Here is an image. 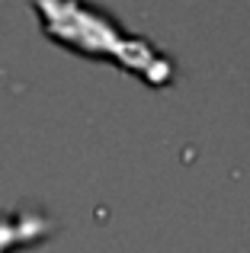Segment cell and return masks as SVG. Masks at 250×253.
Masks as SVG:
<instances>
[{
  "label": "cell",
  "mask_w": 250,
  "mask_h": 253,
  "mask_svg": "<svg viewBox=\"0 0 250 253\" xmlns=\"http://www.w3.org/2000/svg\"><path fill=\"white\" fill-rule=\"evenodd\" d=\"M36 10L48 39L74 48L77 55L113 61L151 86H167L173 81V61L161 48L128 36L109 13L87 0H36Z\"/></svg>",
  "instance_id": "6da1fadb"
}]
</instances>
